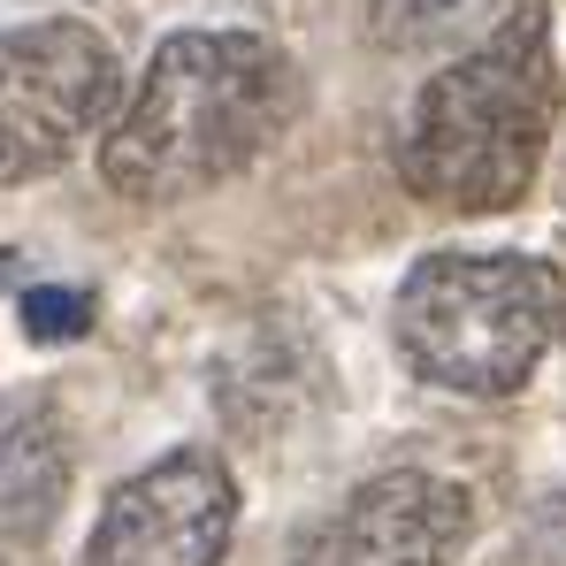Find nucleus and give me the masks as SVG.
Returning a JSON list of instances; mask_svg holds the SVG:
<instances>
[{
    "instance_id": "nucleus-1",
    "label": "nucleus",
    "mask_w": 566,
    "mask_h": 566,
    "mask_svg": "<svg viewBox=\"0 0 566 566\" xmlns=\"http://www.w3.org/2000/svg\"><path fill=\"white\" fill-rule=\"evenodd\" d=\"M298 107V70L261 31H177L146 62L138 93L99 138L107 191L138 207H177L230 185L283 138Z\"/></svg>"
},
{
    "instance_id": "nucleus-2",
    "label": "nucleus",
    "mask_w": 566,
    "mask_h": 566,
    "mask_svg": "<svg viewBox=\"0 0 566 566\" xmlns=\"http://www.w3.org/2000/svg\"><path fill=\"white\" fill-rule=\"evenodd\" d=\"M559 130V54L544 0L444 62L398 130V177L444 214H497L536 185Z\"/></svg>"
},
{
    "instance_id": "nucleus-3",
    "label": "nucleus",
    "mask_w": 566,
    "mask_h": 566,
    "mask_svg": "<svg viewBox=\"0 0 566 566\" xmlns=\"http://www.w3.org/2000/svg\"><path fill=\"white\" fill-rule=\"evenodd\" d=\"M566 322V283L528 253H429L390 306L406 368L460 398H513L544 368Z\"/></svg>"
},
{
    "instance_id": "nucleus-4",
    "label": "nucleus",
    "mask_w": 566,
    "mask_h": 566,
    "mask_svg": "<svg viewBox=\"0 0 566 566\" xmlns=\"http://www.w3.org/2000/svg\"><path fill=\"white\" fill-rule=\"evenodd\" d=\"M115 99V54L85 23L0 31V185H31L77 154Z\"/></svg>"
},
{
    "instance_id": "nucleus-5",
    "label": "nucleus",
    "mask_w": 566,
    "mask_h": 566,
    "mask_svg": "<svg viewBox=\"0 0 566 566\" xmlns=\"http://www.w3.org/2000/svg\"><path fill=\"white\" fill-rule=\"evenodd\" d=\"M238 528V482L214 452H161L107 490L85 566H214Z\"/></svg>"
},
{
    "instance_id": "nucleus-6",
    "label": "nucleus",
    "mask_w": 566,
    "mask_h": 566,
    "mask_svg": "<svg viewBox=\"0 0 566 566\" xmlns=\"http://www.w3.org/2000/svg\"><path fill=\"white\" fill-rule=\"evenodd\" d=\"M474 513L468 490L429 468H390L360 482L306 544L298 566H452Z\"/></svg>"
},
{
    "instance_id": "nucleus-7",
    "label": "nucleus",
    "mask_w": 566,
    "mask_h": 566,
    "mask_svg": "<svg viewBox=\"0 0 566 566\" xmlns=\"http://www.w3.org/2000/svg\"><path fill=\"white\" fill-rule=\"evenodd\" d=\"M70 497V421L46 390L0 398V552H31Z\"/></svg>"
},
{
    "instance_id": "nucleus-8",
    "label": "nucleus",
    "mask_w": 566,
    "mask_h": 566,
    "mask_svg": "<svg viewBox=\"0 0 566 566\" xmlns=\"http://www.w3.org/2000/svg\"><path fill=\"white\" fill-rule=\"evenodd\" d=\"M521 8H536V0H376V39L390 54H444V46L490 39Z\"/></svg>"
},
{
    "instance_id": "nucleus-9",
    "label": "nucleus",
    "mask_w": 566,
    "mask_h": 566,
    "mask_svg": "<svg viewBox=\"0 0 566 566\" xmlns=\"http://www.w3.org/2000/svg\"><path fill=\"white\" fill-rule=\"evenodd\" d=\"M23 329H31L39 345L85 337V329H93V291H77V283H31V291H23Z\"/></svg>"
},
{
    "instance_id": "nucleus-10",
    "label": "nucleus",
    "mask_w": 566,
    "mask_h": 566,
    "mask_svg": "<svg viewBox=\"0 0 566 566\" xmlns=\"http://www.w3.org/2000/svg\"><path fill=\"white\" fill-rule=\"evenodd\" d=\"M8 276H15V253H0V283H8Z\"/></svg>"
}]
</instances>
